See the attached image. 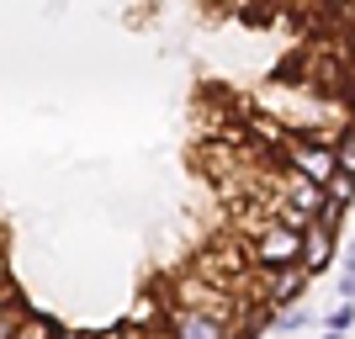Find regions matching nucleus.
I'll use <instances>...</instances> for the list:
<instances>
[{
    "mask_svg": "<svg viewBox=\"0 0 355 339\" xmlns=\"http://www.w3.org/2000/svg\"><path fill=\"white\" fill-rule=\"evenodd\" d=\"M302 250H308V234H297L286 223L270 218L260 234L250 238V254H254V270H286V266H302Z\"/></svg>",
    "mask_w": 355,
    "mask_h": 339,
    "instance_id": "nucleus-1",
    "label": "nucleus"
},
{
    "mask_svg": "<svg viewBox=\"0 0 355 339\" xmlns=\"http://www.w3.org/2000/svg\"><path fill=\"white\" fill-rule=\"evenodd\" d=\"M282 159H286V170L292 175H302V180H313V186H329V180L340 175V148L334 144H324V138H286V148H282Z\"/></svg>",
    "mask_w": 355,
    "mask_h": 339,
    "instance_id": "nucleus-2",
    "label": "nucleus"
},
{
    "mask_svg": "<svg viewBox=\"0 0 355 339\" xmlns=\"http://www.w3.org/2000/svg\"><path fill=\"white\" fill-rule=\"evenodd\" d=\"M308 266H286V270H266V276H254V302L260 308H292V302H302V292H308Z\"/></svg>",
    "mask_w": 355,
    "mask_h": 339,
    "instance_id": "nucleus-3",
    "label": "nucleus"
},
{
    "mask_svg": "<svg viewBox=\"0 0 355 339\" xmlns=\"http://www.w3.org/2000/svg\"><path fill=\"white\" fill-rule=\"evenodd\" d=\"M159 339H239V329L218 324V318H202V313H186V308H170Z\"/></svg>",
    "mask_w": 355,
    "mask_h": 339,
    "instance_id": "nucleus-4",
    "label": "nucleus"
},
{
    "mask_svg": "<svg viewBox=\"0 0 355 339\" xmlns=\"http://www.w3.org/2000/svg\"><path fill=\"white\" fill-rule=\"evenodd\" d=\"M334 238H340V234H329V228H313V234H308V250H302V266H308V276H313V281L334 270Z\"/></svg>",
    "mask_w": 355,
    "mask_h": 339,
    "instance_id": "nucleus-5",
    "label": "nucleus"
},
{
    "mask_svg": "<svg viewBox=\"0 0 355 339\" xmlns=\"http://www.w3.org/2000/svg\"><path fill=\"white\" fill-rule=\"evenodd\" d=\"M324 196H329L334 207H345V212H350V207H355V175H350V170H340V175L324 186Z\"/></svg>",
    "mask_w": 355,
    "mask_h": 339,
    "instance_id": "nucleus-6",
    "label": "nucleus"
},
{
    "mask_svg": "<svg viewBox=\"0 0 355 339\" xmlns=\"http://www.w3.org/2000/svg\"><path fill=\"white\" fill-rule=\"evenodd\" d=\"M324 329H329V334H350V329H355V302L329 308V313H324Z\"/></svg>",
    "mask_w": 355,
    "mask_h": 339,
    "instance_id": "nucleus-7",
    "label": "nucleus"
},
{
    "mask_svg": "<svg viewBox=\"0 0 355 339\" xmlns=\"http://www.w3.org/2000/svg\"><path fill=\"white\" fill-rule=\"evenodd\" d=\"M270 329H276V334H297V329H308V313H302V308H286V313L270 318Z\"/></svg>",
    "mask_w": 355,
    "mask_h": 339,
    "instance_id": "nucleus-8",
    "label": "nucleus"
},
{
    "mask_svg": "<svg viewBox=\"0 0 355 339\" xmlns=\"http://www.w3.org/2000/svg\"><path fill=\"white\" fill-rule=\"evenodd\" d=\"M340 170H350V175H355V128L340 138Z\"/></svg>",
    "mask_w": 355,
    "mask_h": 339,
    "instance_id": "nucleus-9",
    "label": "nucleus"
},
{
    "mask_svg": "<svg viewBox=\"0 0 355 339\" xmlns=\"http://www.w3.org/2000/svg\"><path fill=\"white\" fill-rule=\"evenodd\" d=\"M340 302H355V266L340 270Z\"/></svg>",
    "mask_w": 355,
    "mask_h": 339,
    "instance_id": "nucleus-10",
    "label": "nucleus"
},
{
    "mask_svg": "<svg viewBox=\"0 0 355 339\" xmlns=\"http://www.w3.org/2000/svg\"><path fill=\"white\" fill-rule=\"evenodd\" d=\"M318 339H350V334H329V329H318Z\"/></svg>",
    "mask_w": 355,
    "mask_h": 339,
    "instance_id": "nucleus-11",
    "label": "nucleus"
},
{
    "mask_svg": "<svg viewBox=\"0 0 355 339\" xmlns=\"http://www.w3.org/2000/svg\"><path fill=\"white\" fill-rule=\"evenodd\" d=\"M122 324H128V318H122ZM133 339H154V334H138V329H133Z\"/></svg>",
    "mask_w": 355,
    "mask_h": 339,
    "instance_id": "nucleus-12",
    "label": "nucleus"
}]
</instances>
